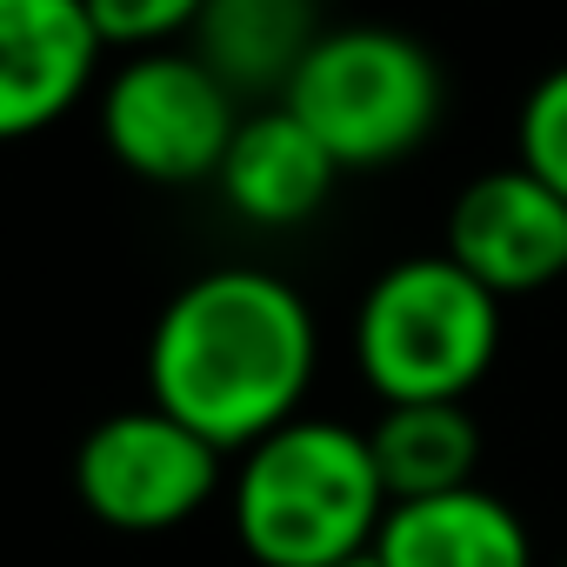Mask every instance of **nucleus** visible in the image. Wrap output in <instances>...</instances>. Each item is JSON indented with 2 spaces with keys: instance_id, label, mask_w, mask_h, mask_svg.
<instances>
[{
  "instance_id": "nucleus-8",
  "label": "nucleus",
  "mask_w": 567,
  "mask_h": 567,
  "mask_svg": "<svg viewBox=\"0 0 567 567\" xmlns=\"http://www.w3.org/2000/svg\"><path fill=\"white\" fill-rule=\"evenodd\" d=\"M101 34L87 0H0V147L61 127L101 94Z\"/></svg>"
},
{
  "instance_id": "nucleus-13",
  "label": "nucleus",
  "mask_w": 567,
  "mask_h": 567,
  "mask_svg": "<svg viewBox=\"0 0 567 567\" xmlns=\"http://www.w3.org/2000/svg\"><path fill=\"white\" fill-rule=\"evenodd\" d=\"M514 167H527L547 194L567 200V61L534 74L514 114Z\"/></svg>"
},
{
  "instance_id": "nucleus-1",
  "label": "nucleus",
  "mask_w": 567,
  "mask_h": 567,
  "mask_svg": "<svg viewBox=\"0 0 567 567\" xmlns=\"http://www.w3.org/2000/svg\"><path fill=\"white\" fill-rule=\"evenodd\" d=\"M321 374V328L295 280L267 267H207L167 295L147 334V401L220 454H247L301 421Z\"/></svg>"
},
{
  "instance_id": "nucleus-5",
  "label": "nucleus",
  "mask_w": 567,
  "mask_h": 567,
  "mask_svg": "<svg viewBox=\"0 0 567 567\" xmlns=\"http://www.w3.org/2000/svg\"><path fill=\"white\" fill-rule=\"evenodd\" d=\"M240 121H247V101L194 48L127 54L101 74V94H94L101 147L114 154L121 174H134L147 187L214 181Z\"/></svg>"
},
{
  "instance_id": "nucleus-4",
  "label": "nucleus",
  "mask_w": 567,
  "mask_h": 567,
  "mask_svg": "<svg viewBox=\"0 0 567 567\" xmlns=\"http://www.w3.org/2000/svg\"><path fill=\"white\" fill-rule=\"evenodd\" d=\"M280 107L341 161V174H374L434 141L447 74L414 34L388 21H341L315 41Z\"/></svg>"
},
{
  "instance_id": "nucleus-14",
  "label": "nucleus",
  "mask_w": 567,
  "mask_h": 567,
  "mask_svg": "<svg viewBox=\"0 0 567 567\" xmlns=\"http://www.w3.org/2000/svg\"><path fill=\"white\" fill-rule=\"evenodd\" d=\"M200 8H207V0H87L101 48L121 54V61H127V54H161V48L194 41Z\"/></svg>"
},
{
  "instance_id": "nucleus-10",
  "label": "nucleus",
  "mask_w": 567,
  "mask_h": 567,
  "mask_svg": "<svg viewBox=\"0 0 567 567\" xmlns=\"http://www.w3.org/2000/svg\"><path fill=\"white\" fill-rule=\"evenodd\" d=\"M368 560L374 567H534V534L501 494L474 481L454 494L394 501Z\"/></svg>"
},
{
  "instance_id": "nucleus-11",
  "label": "nucleus",
  "mask_w": 567,
  "mask_h": 567,
  "mask_svg": "<svg viewBox=\"0 0 567 567\" xmlns=\"http://www.w3.org/2000/svg\"><path fill=\"white\" fill-rule=\"evenodd\" d=\"M321 34H328L321 0H207L187 48L247 107H267L288 94V81L301 74V61L315 54Z\"/></svg>"
},
{
  "instance_id": "nucleus-2",
  "label": "nucleus",
  "mask_w": 567,
  "mask_h": 567,
  "mask_svg": "<svg viewBox=\"0 0 567 567\" xmlns=\"http://www.w3.org/2000/svg\"><path fill=\"white\" fill-rule=\"evenodd\" d=\"M234 540L254 567H348L374 554L388 487L368 427L301 414L254 441L227 481Z\"/></svg>"
},
{
  "instance_id": "nucleus-7",
  "label": "nucleus",
  "mask_w": 567,
  "mask_h": 567,
  "mask_svg": "<svg viewBox=\"0 0 567 567\" xmlns=\"http://www.w3.org/2000/svg\"><path fill=\"white\" fill-rule=\"evenodd\" d=\"M441 254L467 267L501 308L520 295H547L554 280H567V200L514 161L487 167L454 194Z\"/></svg>"
},
{
  "instance_id": "nucleus-3",
  "label": "nucleus",
  "mask_w": 567,
  "mask_h": 567,
  "mask_svg": "<svg viewBox=\"0 0 567 567\" xmlns=\"http://www.w3.org/2000/svg\"><path fill=\"white\" fill-rule=\"evenodd\" d=\"M501 361V301L447 254H408L354 308V368L381 408L467 401Z\"/></svg>"
},
{
  "instance_id": "nucleus-6",
  "label": "nucleus",
  "mask_w": 567,
  "mask_h": 567,
  "mask_svg": "<svg viewBox=\"0 0 567 567\" xmlns=\"http://www.w3.org/2000/svg\"><path fill=\"white\" fill-rule=\"evenodd\" d=\"M227 487V454L167 408L141 401L94 421L74 447V494L114 534H174Z\"/></svg>"
},
{
  "instance_id": "nucleus-15",
  "label": "nucleus",
  "mask_w": 567,
  "mask_h": 567,
  "mask_svg": "<svg viewBox=\"0 0 567 567\" xmlns=\"http://www.w3.org/2000/svg\"><path fill=\"white\" fill-rule=\"evenodd\" d=\"M348 567H374V560H348Z\"/></svg>"
},
{
  "instance_id": "nucleus-12",
  "label": "nucleus",
  "mask_w": 567,
  "mask_h": 567,
  "mask_svg": "<svg viewBox=\"0 0 567 567\" xmlns=\"http://www.w3.org/2000/svg\"><path fill=\"white\" fill-rule=\"evenodd\" d=\"M388 507L394 501H427V494H454L474 487L481 474V421L467 414V401H408V408H381V421L368 427Z\"/></svg>"
},
{
  "instance_id": "nucleus-9",
  "label": "nucleus",
  "mask_w": 567,
  "mask_h": 567,
  "mask_svg": "<svg viewBox=\"0 0 567 567\" xmlns=\"http://www.w3.org/2000/svg\"><path fill=\"white\" fill-rule=\"evenodd\" d=\"M334 187H341V161L288 107H280V101L247 107V121H240L220 174H214L220 207L234 220H247V227H267V234L308 227L334 200Z\"/></svg>"
},
{
  "instance_id": "nucleus-16",
  "label": "nucleus",
  "mask_w": 567,
  "mask_h": 567,
  "mask_svg": "<svg viewBox=\"0 0 567 567\" xmlns=\"http://www.w3.org/2000/svg\"><path fill=\"white\" fill-rule=\"evenodd\" d=\"M560 567H567V560H560Z\"/></svg>"
}]
</instances>
